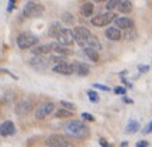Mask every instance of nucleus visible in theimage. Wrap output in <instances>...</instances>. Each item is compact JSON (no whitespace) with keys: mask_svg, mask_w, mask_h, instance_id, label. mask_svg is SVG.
<instances>
[{"mask_svg":"<svg viewBox=\"0 0 152 147\" xmlns=\"http://www.w3.org/2000/svg\"><path fill=\"white\" fill-rule=\"evenodd\" d=\"M31 108H33V103L30 100H21L20 103H17L16 106V113L17 114H27L31 112Z\"/></svg>","mask_w":152,"mask_h":147,"instance_id":"f8f14e48","label":"nucleus"},{"mask_svg":"<svg viewBox=\"0 0 152 147\" xmlns=\"http://www.w3.org/2000/svg\"><path fill=\"white\" fill-rule=\"evenodd\" d=\"M93 10H94V6H93V3L86 1L85 4L82 6L80 13H82V16H83V17H90L93 14Z\"/></svg>","mask_w":152,"mask_h":147,"instance_id":"6ab92c4d","label":"nucleus"},{"mask_svg":"<svg viewBox=\"0 0 152 147\" xmlns=\"http://www.w3.org/2000/svg\"><path fill=\"white\" fill-rule=\"evenodd\" d=\"M51 49H52V51H56V52L61 54V55H72L73 54V51H72V49L66 48V45H64V44H61V43L51 44Z\"/></svg>","mask_w":152,"mask_h":147,"instance_id":"4468645a","label":"nucleus"},{"mask_svg":"<svg viewBox=\"0 0 152 147\" xmlns=\"http://www.w3.org/2000/svg\"><path fill=\"white\" fill-rule=\"evenodd\" d=\"M73 35H75V41L80 47H83L85 45V41H86V38L90 35V31L87 30L86 27H76L75 30H73Z\"/></svg>","mask_w":152,"mask_h":147,"instance_id":"423d86ee","label":"nucleus"},{"mask_svg":"<svg viewBox=\"0 0 152 147\" xmlns=\"http://www.w3.org/2000/svg\"><path fill=\"white\" fill-rule=\"evenodd\" d=\"M82 117H83V119H86V120H89V122H93V120H94V117H93L92 114H89V113H82Z\"/></svg>","mask_w":152,"mask_h":147,"instance_id":"2f4dec72","label":"nucleus"},{"mask_svg":"<svg viewBox=\"0 0 152 147\" xmlns=\"http://www.w3.org/2000/svg\"><path fill=\"white\" fill-rule=\"evenodd\" d=\"M59 31H61L59 24H58V23H54V24H51L48 34H49V37H55V38H56V37H58V34H59Z\"/></svg>","mask_w":152,"mask_h":147,"instance_id":"b1692460","label":"nucleus"},{"mask_svg":"<svg viewBox=\"0 0 152 147\" xmlns=\"http://www.w3.org/2000/svg\"><path fill=\"white\" fill-rule=\"evenodd\" d=\"M0 72H3V74H7V75H10V76H13L14 79H17V76H14L11 72H9V71H6V69H0Z\"/></svg>","mask_w":152,"mask_h":147,"instance_id":"ea45409f","label":"nucleus"},{"mask_svg":"<svg viewBox=\"0 0 152 147\" xmlns=\"http://www.w3.org/2000/svg\"><path fill=\"white\" fill-rule=\"evenodd\" d=\"M114 24H115L117 28H121V30H128V28L134 27V21L130 17H115Z\"/></svg>","mask_w":152,"mask_h":147,"instance_id":"1a4fd4ad","label":"nucleus"},{"mask_svg":"<svg viewBox=\"0 0 152 147\" xmlns=\"http://www.w3.org/2000/svg\"><path fill=\"white\" fill-rule=\"evenodd\" d=\"M117 9H118L120 13H123V14H128V13H131V10H132V4H131L130 0H120Z\"/></svg>","mask_w":152,"mask_h":147,"instance_id":"f3484780","label":"nucleus"},{"mask_svg":"<svg viewBox=\"0 0 152 147\" xmlns=\"http://www.w3.org/2000/svg\"><path fill=\"white\" fill-rule=\"evenodd\" d=\"M72 65H73V69H75V74H77V75H80V76H86V75H89V72H90L89 65L83 64V62L75 61V62H72Z\"/></svg>","mask_w":152,"mask_h":147,"instance_id":"9b49d317","label":"nucleus"},{"mask_svg":"<svg viewBox=\"0 0 152 147\" xmlns=\"http://www.w3.org/2000/svg\"><path fill=\"white\" fill-rule=\"evenodd\" d=\"M38 43V38L31 33H21L17 37V45L21 49H28Z\"/></svg>","mask_w":152,"mask_h":147,"instance_id":"f03ea898","label":"nucleus"},{"mask_svg":"<svg viewBox=\"0 0 152 147\" xmlns=\"http://www.w3.org/2000/svg\"><path fill=\"white\" fill-rule=\"evenodd\" d=\"M99 143H100V146H102V147H111L109 143L104 140V139H100V140H99Z\"/></svg>","mask_w":152,"mask_h":147,"instance_id":"c9c22d12","label":"nucleus"},{"mask_svg":"<svg viewBox=\"0 0 152 147\" xmlns=\"http://www.w3.org/2000/svg\"><path fill=\"white\" fill-rule=\"evenodd\" d=\"M62 20H64L66 24H72V23H73V16H72L71 13H64V14H62Z\"/></svg>","mask_w":152,"mask_h":147,"instance_id":"cd10ccee","label":"nucleus"},{"mask_svg":"<svg viewBox=\"0 0 152 147\" xmlns=\"http://www.w3.org/2000/svg\"><path fill=\"white\" fill-rule=\"evenodd\" d=\"M83 47H90V48H94V49H102V44H100V41H99L97 38L94 37V35H89V37L86 38V41H85V45Z\"/></svg>","mask_w":152,"mask_h":147,"instance_id":"dca6fc26","label":"nucleus"},{"mask_svg":"<svg viewBox=\"0 0 152 147\" xmlns=\"http://www.w3.org/2000/svg\"><path fill=\"white\" fill-rule=\"evenodd\" d=\"M85 1H86V0H85Z\"/></svg>","mask_w":152,"mask_h":147,"instance_id":"79ce46f5","label":"nucleus"},{"mask_svg":"<svg viewBox=\"0 0 152 147\" xmlns=\"http://www.w3.org/2000/svg\"><path fill=\"white\" fill-rule=\"evenodd\" d=\"M52 71L56 72V74H61V75H72L75 74V69H73V65L66 62V64H58L52 68Z\"/></svg>","mask_w":152,"mask_h":147,"instance_id":"6e6552de","label":"nucleus"},{"mask_svg":"<svg viewBox=\"0 0 152 147\" xmlns=\"http://www.w3.org/2000/svg\"><path fill=\"white\" fill-rule=\"evenodd\" d=\"M135 147H148V142H145V140H142V142H138L135 144Z\"/></svg>","mask_w":152,"mask_h":147,"instance_id":"f704fd0d","label":"nucleus"},{"mask_svg":"<svg viewBox=\"0 0 152 147\" xmlns=\"http://www.w3.org/2000/svg\"><path fill=\"white\" fill-rule=\"evenodd\" d=\"M51 147H73V146H72L71 143H69L68 140H66V142L58 143V144H54V146H51Z\"/></svg>","mask_w":152,"mask_h":147,"instance_id":"7c9ffc66","label":"nucleus"},{"mask_svg":"<svg viewBox=\"0 0 152 147\" xmlns=\"http://www.w3.org/2000/svg\"><path fill=\"white\" fill-rule=\"evenodd\" d=\"M96 3H102V1H106V0H94Z\"/></svg>","mask_w":152,"mask_h":147,"instance_id":"a19ab883","label":"nucleus"},{"mask_svg":"<svg viewBox=\"0 0 152 147\" xmlns=\"http://www.w3.org/2000/svg\"><path fill=\"white\" fill-rule=\"evenodd\" d=\"M54 103H51V102H45L42 103L37 110H35V117L37 119H45L48 114L52 113V110H54Z\"/></svg>","mask_w":152,"mask_h":147,"instance_id":"0eeeda50","label":"nucleus"},{"mask_svg":"<svg viewBox=\"0 0 152 147\" xmlns=\"http://www.w3.org/2000/svg\"><path fill=\"white\" fill-rule=\"evenodd\" d=\"M30 65L35 66L37 69H45L48 66V60H45L42 55H35V58L30 61Z\"/></svg>","mask_w":152,"mask_h":147,"instance_id":"ddd939ff","label":"nucleus"},{"mask_svg":"<svg viewBox=\"0 0 152 147\" xmlns=\"http://www.w3.org/2000/svg\"><path fill=\"white\" fill-rule=\"evenodd\" d=\"M65 133L72 139H85L89 134V129L80 120H71L65 125Z\"/></svg>","mask_w":152,"mask_h":147,"instance_id":"f257e3e1","label":"nucleus"},{"mask_svg":"<svg viewBox=\"0 0 152 147\" xmlns=\"http://www.w3.org/2000/svg\"><path fill=\"white\" fill-rule=\"evenodd\" d=\"M51 62H56V64H66L68 61H66V55H52L51 58H49Z\"/></svg>","mask_w":152,"mask_h":147,"instance_id":"393cba45","label":"nucleus"},{"mask_svg":"<svg viewBox=\"0 0 152 147\" xmlns=\"http://www.w3.org/2000/svg\"><path fill=\"white\" fill-rule=\"evenodd\" d=\"M14 1H16V0H10V1H9V9H7L9 11H11L14 9Z\"/></svg>","mask_w":152,"mask_h":147,"instance_id":"58836bf2","label":"nucleus"},{"mask_svg":"<svg viewBox=\"0 0 152 147\" xmlns=\"http://www.w3.org/2000/svg\"><path fill=\"white\" fill-rule=\"evenodd\" d=\"M124 37L127 38V40H134V38L137 37V33L132 30V28H128V30H125Z\"/></svg>","mask_w":152,"mask_h":147,"instance_id":"bb28decb","label":"nucleus"},{"mask_svg":"<svg viewBox=\"0 0 152 147\" xmlns=\"http://www.w3.org/2000/svg\"><path fill=\"white\" fill-rule=\"evenodd\" d=\"M87 95H89V99L92 102H99V95L94 91H87Z\"/></svg>","mask_w":152,"mask_h":147,"instance_id":"c85d7f7f","label":"nucleus"},{"mask_svg":"<svg viewBox=\"0 0 152 147\" xmlns=\"http://www.w3.org/2000/svg\"><path fill=\"white\" fill-rule=\"evenodd\" d=\"M16 133V126L13 122L10 120H6L3 122L1 125H0V134L1 136H11V134H14Z\"/></svg>","mask_w":152,"mask_h":147,"instance_id":"9d476101","label":"nucleus"},{"mask_svg":"<svg viewBox=\"0 0 152 147\" xmlns=\"http://www.w3.org/2000/svg\"><path fill=\"white\" fill-rule=\"evenodd\" d=\"M138 69H140V72H147L148 69H149V66H145V65H140V66H138Z\"/></svg>","mask_w":152,"mask_h":147,"instance_id":"4c0bfd02","label":"nucleus"},{"mask_svg":"<svg viewBox=\"0 0 152 147\" xmlns=\"http://www.w3.org/2000/svg\"><path fill=\"white\" fill-rule=\"evenodd\" d=\"M106 37L111 40V41H120V38H121V31H120V28L117 27H110L106 30Z\"/></svg>","mask_w":152,"mask_h":147,"instance_id":"2eb2a0df","label":"nucleus"},{"mask_svg":"<svg viewBox=\"0 0 152 147\" xmlns=\"http://www.w3.org/2000/svg\"><path fill=\"white\" fill-rule=\"evenodd\" d=\"M61 105L65 108V109H69V110H75V105L71 103V102H66V100H61Z\"/></svg>","mask_w":152,"mask_h":147,"instance_id":"c756f323","label":"nucleus"},{"mask_svg":"<svg viewBox=\"0 0 152 147\" xmlns=\"http://www.w3.org/2000/svg\"><path fill=\"white\" fill-rule=\"evenodd\" d=\"M62 142H66V137L64 134H52L47 139V144L48 147L54 146V144H58V143H62Z\"/></svg>","mask_w":152,"mask_h":147,"instance_id":"a211bd4d","label":"nucleus"},{"mask_svg":"<svg viewBox=\"0 0 152 147\" xmlns=\"http://www.w3.org/2000/svg\"><path fill=\"white\" fill-rule=\"evenodd\" d=\"M118 3H120V0H109V1H107V4H106V7H107V10L109 11H111V10H114V9L118 6Z\"/></svg>","mask_w":152,"mask_h":147,"instance_id":"a878e982","label":"nucleus"},{"mask_svg":"<svg viewBox=\"0 0 152 147\" xmlns=\"http://www.w3.org/2000/svg\"><path fill=\"white\" fill-rule=\"evenodd\" d=\"M51 44H45V45H39V47H35L33 49V54L34 55H44V54H48L51 52Z\"/></svg>","mask_w":152,"mask_h":147,"instance_id":"aec40b11","label":"nucleus"},{"mask_svg":"<svg viewBox=\"0 0 152 147\" xmlns=\"http://www.w3.org/2000/svg\"><path fill=\"white\" fill-rule=\"evenodd\" d=\"M114 92L117 93V95H125V88H115Z\"/></svg>","mask_w":152,"mask_h":147,"instance_id":"473e14b6","label":"nucleus"},{"mask_svg":"<svg viewBox=\"0 0 152 147\" xmlns=\"http://www.w3.org/2000/svg\"><path fill=\"white\" fill-rule=\"evenodd\" d=\"M93 86L97 88V89H102V91H110L107 86H104V85H100V83H93Z\"/></svg>","mask_w":152,"mask_h":147,"instance_id":"72a5a7b5","label":"nucleus"},{"mask_svg":"<svg viewBox=\"0 0 152 147\" xmlns=\"http://www.w3.org/2000/svg\"><path fill=\"white\" fill-rule=\"evenodd\" d=\"M58 43L64 44V45H71V44L75 43V35H73V31L68 30V28H61L59 34H58Z\"/></svg>","mask_w":152,"mask_h":147,"instance_id":"39448f33","label":"nucleus"},{"mask_svg":"<svg viewBox=\"0 0 152 147\" xmlns=\"http://www.w3.org/2000/svg\"><path fill=\"white\" fill-rule=\"evenodd\" d=\"M115 14L111 13V11H107V13H103V14H97L96 17H92V24L96 26V27H104V26H109L111 21L115 20Z\"/></svg>","mask_w":152,"mask_h":147,"instance_id":"7ed1b4c3","label":"nucleus"},{"mask_svg":"<svg viewBox=\"0 0 152 147\" xmlns=\"http://www.w3.org/2000/svg\"><path fill=\"white\" fill-rule=\"evenodd\" d=\"M44 6L37 4V3H27L24 10H23V14L26 17H39L44 13Z\"/></svg>","mask_w":152,"mask_h":147,"instance_id":"20e7f679","label":"nucleus"},{"mask_svg":"<svg viewBox=\"0 0 152 147\" xmlns=\"http://www.w3.org/2000/svg\"><path fill=\"white\" fill-rule=\"evenodd\" d=\"M85 54L93 61V62H97L99 61V51L94 48H90V47H85Z\"/></svg>","mask_w":152,"mask_h":147,"instance_id":"412c9836","label":"nucleus"},{"mask_svg":"<svg viewBox=\"0 0 152 147\" xmlns=\"http://www.w3.org/2000/svg\"><path fill=\"white\" fill-rule=\"evenodd\" d=\"M55 116H56L58 119H69V117H72V116H73V113H72V110L65 109V108H62V109L56 110Z\"/></svg>","mask_w":152,"mask_h":147,"instance_id":"4be33fe9","label":"nucleus"},{"mask_svg":"<svg viewBox=\"0 0 152 147\" xmlns=\"http://www.w3.org/2000/svg\"><path fill=\"white\" fill-rule=\"evenodd\" d=\"M151 131H152V122L145 127V129H144V133H145V134H147V133H151Z\"/></svg>","mask_w":152,"mask_h":147,"instance_id":"e433bc0d","label":"nucleus"},{"mask_svg":"<svg viewBox=\"0 0 152 147\" xmlns=\"http://www.w3.org/2000/svg\"><path fill=\"white\" fill-rule=\"evenodd\" d=\"M138 129H140V123H138L137 120H130V123H128L127 127H125L127 133H135Z\"/></svg>","mask_w":152,"mask_h":147,"instance_id":"5701e85b","label":"nucleus"}]
</instances>
